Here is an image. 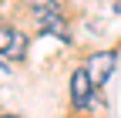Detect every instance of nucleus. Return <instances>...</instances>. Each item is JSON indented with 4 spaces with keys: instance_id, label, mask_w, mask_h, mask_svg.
I'll use <instances>...</instances> for the list:
<instances>
[{
    "instance_id": "6",
    "label": "nucleus",
    "mask_w": 121,
    "mask_h": 118,
    "mask_svg": "<svg viewBox=\"0 0 121 118\" xmlns=\"http://www.w3.org/2000/svg\"><path fill=\"white\" fill-rule=\"evenodd\" d=\"M0 4H4V0H0Z\"/></svg>"
},
{
    "instance_id": "4",
    "label": "nucleus",
    "mask_w": 121,
    "mask_h": 118,
    "mask_svg": "<svg viewBox=\"0 0 121 118\" xmlns=\"http://www.w3.org/2000/svg\"><path fill=\"white\" fill-rule=\"evenodd\" d=\"M0 118H20V115H0Z\"/></svg>"
},
{
    "instance_id": "2",
    "label": "nucleus",
    "mask_w": 121,
    "mask_h": 118,
    "mask_svg": "<svg viewBox=\"0 0 121 118\" xmlns=\"http://www.w3.org/2000/svg\"><path fill=\"white\" fill-rule=\"evenodd\" d=\"M27 54V37L13 27H0V57L7 61H20Z\"/></svg>"
},
{
    "instance_id": "5",
    "label": "nucleus",
    "mask_w": 121,
    "mask_h": 118,
    "mask_svg": "<svg viewBox=\"0 0 121 118\" xmlns=\"http://www.w3.org/2000/svg\"><path fill=\"white\" fill-rule=\"evenodd\" d=\"M118 10H121V4H118Z\"/></svg>"
},
{
    "instance_id": "3",
    "label": "nucleus",
    "mask_w": 121,
    "mask_h": 118,
    "mask_svg": "<svg viewBox=\"0 0 121 118\" xmlns=\"http://www.w3.org/2000/svg\"><path fill=\"white\" fill-rule=\"evenodd\" d=\"M98 91V88L94 84H91V78H87V71L84 68H78V71H74V74H71V101H74V105H84V101L91 98V95H94Z\"/></svg>"
},
{
    "instance_id": "1",
    "label": "nucleus",
    "mask_w": 121,
    "mask_h": 118,
    "mask_svg": "<svg viewBox=\"0 0 121 118\" xmlns=\"http://www.w3.org/2000/svg\"><path fill=\"white\" fill-rule=\"evenodd\" d=\"M114 64H118V54H114V51H98V54H91V57H87V64H84V71H87L91 84H94V88H101L104 81L111 78Z\"/></svg>"
}]
</instances>
